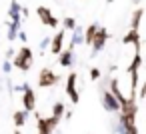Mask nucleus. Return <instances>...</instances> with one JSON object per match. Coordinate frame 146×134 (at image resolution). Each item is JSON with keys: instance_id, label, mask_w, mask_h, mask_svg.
Returning <instances> with one entry per match:
<instances>
[{"instance_id": "21", "label": "nucleus", "mask_w": 146, "mask_h": 134, "mask_svg": "<svg viewBox=\"0 0 146 134\" xmlns=\"http://www.w3.org/2000/svg\"><path fill=\"white\" fill-rule=\"evenodd\" d=\"M64 112H66V104L64 102H54L52 104V110H50V116H54V118H64Z\"/></svg>"}, {"instance_id": "7", "label": "nucleus", "mask_w": 146, "mask_h": 134, "mask_svg": "<svg viewBox=\"0 0 146 134\" xmlns=\"http://www.w3.org/2000/svg\"><path fill=\"white\" fill-rule=\"evenodd\" d=\"M108 38H110V34H108V30L104 28V26H100L98 28V32H96V38H94V42H92V58L94 56H98V52H102L104 50V46H106V42H108Z\"/></svg>"}, {"instance_id": "27", "label": "nucleus", "mask_w": 146, "mask_h": 134, "mask_svg": "<svg viewBox=\"0 0 146 134\" xmlns=\"http://www.w3.org/2000/svg\"><path fill=\"white\" fill-rule=\"evenodd\" d=\"M14 56H16V50H14V48H8V50H6V54H4V60H10V62H12V60H14Z\"/></svg>"}, {"instance_id": "9", "label": "nucleus", "mask_w": 146, "mask_h": 134, "mask_svg": "<svg viewBox=\"0 0 146 134\" xmlns=\"http://www.w3.org/2000/svg\"><path fill=\"white\" fill-rule=\"evenodd\" d=\"M36 16L40 18V22L44 26H50V28H56L58 26V18L50 12L48 6H36Z\"/></svg>"}, {"instance_id": "29", "label": "nucleus", "mask_w": 146, "mask_h": 134, "mask_svg": "<svg viewBox=\"0 0 146 134\" xmlns=\"http://www.w3.org/2000/svg\"><path fill=\"white\" fill-rule=\"evenodd\" d=\"M64 118H66V120H70V118H72V110H70V108L64 112Z\"/></svg>"}, {"instance_id": "12", "label": "nucleus", "mask_w": 146, "mask_h": 134, "mask_svg": "<svg viewBox=\"0 0 146 134\" xmlns=\"http://www.w3.org/2000/svg\"><path fill=\"white\" fill-rule=\"evenodd\" d=\"M122 44H132L134 46V52H140V46H142V40H140V34L136 30H128L122 38Z\"/></svg>"}, {"instance_id": "33", "label": "nucleus", "mask_w": 146, "mask_h": 134, "mask_svg": "<svg viewBox=\"0 0 146 134\" xmlns=\"http://www.w3.org/2000/svg\"><path fill=\"white\" fill-rule=\"evenodd\" d=\"M54 134H62V132H58V130H56V132H54Z\"/></svg>"}, {"instance_id": "18", "label": "nucleus", "mask_w": 146, "mask_h": 134, "mask_svg": "<svg viewBox=\"0 0 146 134\" xmlns=\"http://www.w3.org/2000/svg\"><path fill=\"white\" fill-rule=\"evenodd\" d=\"M142 16H144V8L138 6V8L132 12V16H130V28H128V30H136V32H138L140 22H142Z\"/></svg>"}, {"instance_id": "14", "label": "nucleus", "mask_w": 146, "mask_h": 134, "mask_svg": "<svg viewBox=\"0 0 146 134\" xmlns=\"http://www.w3.org/2000/svg\"><path fill=\"white\" fill-rule=\"evenodd\" d=\"M8 18H10V22H22V6H20L18 0H10Z\"/></svg>"}, {"instance_id": "23", "label": "nucleus", "mask_w": 146, "mask_h": 134, "mask_svg": "<svg viewBox=\"0 0 146 134\" xmlns=\"http://www.w3.org/2000/svg\"><path fill=\"white\" fill-rule=\"evenodd\" d=\"M50 38H52V36H42V40L38 42V50H40V54H44L46 48H50Z\"/></svg>"}, {"instance_id": "32", "label": "nucleus", "mask_w": 146, "mask_h": 134, "mask_svg": "<svg viewBox=\"0 0 146 134\" xmlns=\"http://www.w3.org/2000/svg\"><path fill=\"white\" fill-rule=\"evenodd\" d=\"M14 134H22V132H20V128H16V130H14Z\"/></svg>"}, {"instance_id": "8", "label": "nucleus", "mask_w": 146, "mask_h": 134, "mask_svg": "<svg viewBox=\"0 0 146 134\" xmlns=\"http://www.w3.org/2000/svg\"><path fill=\"white\" fill-rule=\"evenodd\" d=\"M136 114H138V100L134 98H126L122 104H120V116L136 122Z\"/></svg>"}, {"instance_id": "31", "label": "nucleus", "mask_w": 146, "mask_h": 134, "mask_svg": "<svg viewBox=\"0 0 146 134\" xmlns=\"http://www.w3.org/2000/svg\"><path fill=\"white\" fill-rule=\"evenodd\" d=\"M132 4H136V6H138V4H140V0H132Z\"/></svg>"}, {"instance_id": "17", "label": "nucleus", "mask_w": 146, "mask_h": 134, "mask_svg": "<svg viewBox=\"0 0 146 134\" xmlns=\"http://www.w3.org/2000/svg\"><path fill=\"white\" fill-rule=\"evenodd\" d=\"M4 26L8 28V34H6V38L10 40V42H14L16 40V36H18V32L22 30V22H4Z\"/></svg>"}, {"instance_id": "34", "label": "nucleus", "mask_w": 146, "mask_h": 134, "mask_svg": "<svg viewBox=\"0 0 146 134\" xmlns=\"http://www.w3.org/2000/svg\"><path fill=\"white\" fill-rule=\"evenodd\" d=\"M0 84H2V76H0Z\"/></svg>"}, {"instance_id": "10", "label": "nucleus", "mask_w": 146, "mask_h": 134, "mask_svg": "<svg viewBox=\"0 0 146 134\" xmlns=\"http://www.w3.org/2000/svg\"><path fill=\"white\" fill-rule=\"evenodd\" d=\"M22 104H24V110L26 112H36V94H34V90L30 86L22 94Z\"/></svg>"}, {"instance_id": "11", "label": "nucleus", "mask_w": 146, "mask_h": 134, "mask_svg": "<svg viewBox=\"0 0 146 134\" xmlns=\"http://www.w3.org/2000/svg\"><path fill=\"white\" fill-rule=\"evenodd\" d=\"M74 62H76L74 50H72V48H64L62 54L58 56V64H60L62 68H70V66H74Z\"/></svg>"}, {"instance_id": "28", "label": "nucleus", "mask_w": 146, "mask_h": 134, "mask_svg": "<svg viewBox=\"0 0 146 134\" xmlns=\"http://www.w3.org/2000/svg\"><path fill=\"white\" fill-rule=\"evenodd\" d=\"M18 40H22V42H26V40H28V36H26V32H24V30H20V32H18Z\"/></svg>"}, {"instance_id": "24", "label": "nucleus", "mask_w": 146, "mask_h": 134, "mask_svg": "<svg viewBox=\"0 0 146 134\" xmlns=\"http://www.w3.org/2000/svg\"><path fill=\"white\" fill-rule=\"evenodd\" d=\"M144 98H146V76H144V80L138 88V100H144Z\"/></svg>"}, {"instance_id": "15", "label": "nucleus", "mask_w": 146, "mask_h": 134, "mask_svg": "<svg viewBox=\"0 0 146 134\" xmlns=\"http://www.w3.org/2000/svg\"><path fill=\"white\" fill-rule=\"evenodd\" d=\"M108 90L116 96V100H118L120 104L128 98V96H124V94H122V90H120V82H118V78H116V76H112V78L108 80Z\"/></svg>"}, {"instance_id": "3", "label": "nucleus", "mask_w": 146, "mask_h": 134, "mask_svg": "<svg viewBox=\"0 0 146 134\" xmlns=\"http://www.w3.org/2000/svg\"><path fill=\"white\" fill-rule=\"evenodd\" d=\"M100 104L108 114H118L120 112V102L116 100V96L106 86H100Z\"/></svg>"}, {"instance_id": "30", "label": "nucleus", "mask_w": 146, "mask_h": 134, "mask_svg": "<svg viewBox=\"0 0 146 134\" xmlns=\"http://www.w3.org/2000/svg\"><path fill=\"white\" fill-rule=\"evenodd\" d=\"M28 14H30V12H28V8H24V6H22V18H26Z\"/></svg>"}, {"instance_id": "19", "label": "nucleus", "mask_w": 146, "mask_h": 134, "mask_svg": "<svg viewBox=\"0 0 146 134\" xmlns=\"http://www.w3.org/2000/svg\"><path fill=\"white\" fill-rule=\"evenodd\" d=\"M98 28H100V26H98L96 22L84 28V44H86V46H92V42H94V38H96V32H98Z\"/></svg>"}, {"instance_id": "5", "label": "nucleus", "mask_w": 146, "mask_h": 134, "mask_svg": "<svg viewBox=\"0 0 146 134\" xmlns=\"http://www.w3.org/2000/svg\"><path fill=\"white\" fill-rule=\"evenodd\" d=\"M64 40H66V30L60 28L52 38H50V48H48V54L52 56H60L62 50H64Z\"/></svg>"}, {"instance_id": "1", "label": "nucleus", "mask_w": 146, "mask_h": 134, "mask_svg": "<svg viewBox=\"0 0 146 134\" xmlns=\"http://www.w3.org/2000/svg\"><path fill=\"white\" fill-rule=\"evenodd\" d=\"M140 66H142V54L134 52V58L128 64V76H130V96L128 98H134V100H138V88H140L138 74H140Z\"/></svg>"}, {"instance_id": "2", "label": "nucleus", "mask_w": 146, "mask_h": 134, "mask_svg": "<svg viewBox=\"0 0 146 134\" xmlns=\"http://www.w3.org/2000/svg\"><path fill=\"white\" fill-rule=\"evenodd\" d=\"M32 62H34V52L30 46H22L16 50V56L12 60V66L18 68L20 72H28L32 68Z\"/></svg>"}, {"instance_id": "13", "label": "nucleus", "mask_w": 146, "mask_h": 134, "mask_svg": "<svg viewBox=\"0 0 146 134\" xmlns=\"http://www.w3.org/2000/svg\"><path fill=\"white\" fill-rule=\"evenodd\" d=\"M80 44H84V28L78 24L74 30H72V36H70V40H68V48H76V46H80Z\"/></svg>"}, {"instance_id": "6", "label": "nucleus", "mask_w": 146, "mask_h": 134, "mask_svg": "<svg viewBox=\"0 0 146 134\" xmlns=\"http://www.w3.org/2000/svg\"><path fill=\"white\" fill-rule=\"evenodd\" d=\"M76 82H78V74H76V72H70L68 78H66V86H64V88H66V96H68V100H70L72 104H78V100H80Z\"/></svg>"}, {"instance_id": "26", "label": "nucleus", "mask_w": 146, "mask_h": 134, "mask_svg": "<svg viewBox=\"0 0 146 134\" xmlns=\"http://www.w3.org/2000/svg\"><path fill=\"white\" fill-rule=\"evenodd\" d=\"M12 68H14V66H12V62H10V60H4V62H2V72H4V74H10V72H12Z\"/></svg>"}, {"instance_id": "20", "label": "nucleus", "mask_w": 146, "mask_h": 134, "mask_svg": "<svg viewBox=\"0 0 146 134\" xmlns=\"http://www.w3.org/2000/svg\"><path fill=\"white\" fill-rule=\"evenodd\" d=\"M26 120H28V112H26V110H16V112L12 114V122H14L16 128H22V126L26 124Z\"/></svg>"}, {"instance_id": "16", "label": "nucleus", "mask_w": 146, "mask_h": 134, "mask_svg": "<svg viewBox=\"0 0 146 134\" xmlns=\"http://www.w3.org/2000/svg\"><path fill=\"white\" fill-rule=\"evenodd\" d=\"M36 130H38V134H54V132H56V130H52V128L48 126L46 116H40L38 112H36Z\"/></svg>"}, {"instance_id": "4", "label": "nucleus", "mask_w": 146, "mask_h": 134, "mask_svg": "<svg viewBox=\"0 0 146 134\" xmlns=\"http://www.w3.org/2000/svg\"><path fill=\"white\" fill-rule=\"evenodd\" d=\"M60 80V76L52 70V68H48V66H44L40 72H38V86L40 88H50V86H56V82Z\"/></svg>"}, {"instance_id": "25", "label": "nucleus", "mask_w": 146, "mask_h": 134, "mask_svg": "<svg viewBox=\"0 0 146 134\" xmlns=\"http://www.w3.org/2000/svg\"><path fill=\"white\" fill-rule=\"evenodd\" d=\"M100 76H102V72L94 66V68H90V80L92 82H96V80H100Z\"/></svg>"}, {"instance_id": "22", "label": "nucleus", "mask_w": 146, "mask_h": 134, "mask_svg": "<svg viewBox=\"0 0 146 134\" xmlns=\"http://www.w3.org/2000/svg\"><path fill=\"white\" fill-rule=\"evenodd\" d=\"M76 26H78V24H76V20H74L72 16H64V20H62V28H64V30H70V32H72Z\"/></svg>"}]
</instances>
